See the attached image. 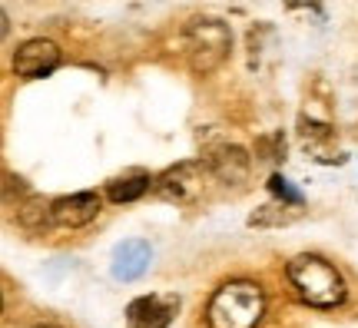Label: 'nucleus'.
I'll return each instance as SVG.
<instances>
[{
	"label": "nucleus",
	"mask_w": 358,
	"mask_h": 328,
	"mask_svg": "<svg viewBox=\"0 0 358 328\" xmlns=\"http://www.w3.org/2000/svg\"><path fill=\"white\" fill-rule=\"evenodd\" d=\"M285 276L292 282L295 295L312 308H335L345 299V278L322 255H295L285 269Z\"/></svg>",
	"instance_id": "f257e3e1"
},
{
	"label": "nucleus",
	"mask_w": 358,
	"mask_h": 328,
	"mask_svg": "<svg viewBox=\"0 0 358 328\" xmlns=\"http://www.w3.org/2000/svg\"><path fill=\"white\" fill-rule=\"evenodd\" d=\"M262 308H266V299L256 282H226L209 299L206 322L209 328H256Z\"/></svg>",
	"instance_id": "f03ea898"
},
{
	"label": "nucleus",
	"mask_w": 358,
	"mask_h": 328,
	"mask_svg": "<svg viewBox=\"0 0 358 328\" xmlns=\"http://www.w3.org/2000/svg\"><path fill=\"white\" fill-rule=\"evenodd\" d=\"M186 47H189V64L196 73H213L232 47V34L222 20H192L186 30Z\"/></svg>",
	"instance_id": "7ed1b4c3"
},
{
	"label": "nucleus",
	"mask_w": 358,
	"mask_h": 328,
	"mask_svg": "<svg viewBox=\"0 0 358 328\" xmlns=\"http://www.w3.org/2000/svg\"><path fill=\"white\" fill-rule=\"evenodd\" d=\"M209 166L206 163H179L169 166L163 176L153 183V190L159 199L176 202V206H189L203 196V176Z\"/></svg>",
	"instance_id": "20e7f679"
},
{
	"label": "nucleus",
	"mask_w": 358,
	"mask_h": 328,
	"mask_svg": "<svg viewBox=\"0 0 358 328\" xmlns=\"http://www.w3.org/2000/svg\"><path fill=\"white\" fill-rule=\"evenodd\" d=\"M60 66V47L53 40H43V37H34L20 43L17 53H13V70L17 76L24 80H37V76H47Z\"/></svg>",
	"instance_id": "39448f33"
},
{
	"label": "nucleus",
	"mask_w": 358,
	"mask_h": 328,
	"mask_svg": "<svg viewBox=\"0 0 358 328\" xmlns=\"http://www.w3.org/2000/svg\"><path fill=\"white\" fill-rule=\"evenodd\" d=\"M179 312L176 295H143L127 308V328H166Z\"/></svg>",
	"instance_id": "423d86ee"
},
{
	"label": "nucleus",
	"mask_w": 358,
	"mask_h": 328,
	"mask_svg": "<svg viewBox=\"0 0 358 328\" xmlns=\"http://www.w3.org/2000/svg\"><path fill=\"white\" fill-rule=\"evenodd\" d=\"M96 215H100V196L96 192H73V196L53 199V222L64 229L90 226Z\"/></svg>",
	"instance_id": "0eeeda50"
},
{
	"label": "nucleus",
	"mask_w": 358,
	"mask_h": 328,
	"mask_svg": "<svg viewBox=\"0 0 358 328\" xmlns=\"http://www.w3.org/2000/svg\"><path fill=\"white\" fill-rule=\"evenodd\" d=\"M206 166H209V173L219 183H232V186L249 176V156L239 146H216V150L206 156Z\"/></svg>",
	"instance_id": "6e6552de"
},
{
	"label": "nucleus",
	"mask_w": 358,
	"mask_h": 328,
	"mask_svg": "<svg viewBox=\"0 0 358 328\" xmlns=\"http://www.w3.org/2000/svg\"><path fill=\"white\" fill-rule=\"evenodd\" d=\"M150 259H153V252H150V245L143 239L123 242V245H116L113 252V276L120 282H133V278H140L150 269Z\"/></svg>",
	"instance_id": "1a4fd4ad"
},
{
	"label": "nucleus",
	"mask_w": 358,
	"mask_h": 328,
	"mask_svg": "<svg viewBox=\"0 0 358 328\" xmlns=\"http://www.w3.org/2000/svg\"><path fill=\"white\" fill-rule=\"evenodd\" d=\"M150 186H153V176H150V173H140V169H133V173H123V176L110 179L106 192H110V199L113 202H136Z\"/></svg>",
	"instance_id": "9d476101"
},
{
	"label": "nucleus",
	"mask_w": 358,
	"mask_h": 328,
	"mask_svg": "<svg viewBox=\"0 0 358 328\" xmlns=\"http://www.w3.org/2000/svg\"><path fill=\"white\" fill-rule=\"evenodd\" d=\"M17 222L24 229H43L47 222H53V202L30 196L24 206H17Z\"/></svg>",
	"instance_id": "9b49d317"
},
{
	"label": "nucleus",
	"mask_w": 358,
	"mask_h": 328,
	"mask_svg": "<svg viewBox=\"0 0 358 328\" xmlns=\"http://www.w3.org/2000/svg\"><path fill=\"white\" fill-rule=\"evenodd\" d=\"M268 190H272V196H279V199H285L289 206H302V192L292 190V186H289V179L279 176V173H275V176L268 179Z\"/></svg>",
	"instance_id": "f8f14e48"
},
{
	"label": "nucleus",
	"mask_w": 358,
	"mask_h": 328,
	"mask_svg": "<svg viewBox=\"0 0 358 328\" xmlns=\"http://www.w3.org/2000/svg\"><path fill=\"white\" fill-rule=\"evenodd\" d=\"M34 328H57V325H34Z\"/></svg>",
	"instance_id": "ddd939ff"
}]
</instances>
